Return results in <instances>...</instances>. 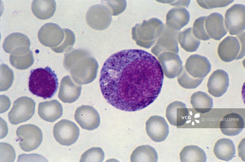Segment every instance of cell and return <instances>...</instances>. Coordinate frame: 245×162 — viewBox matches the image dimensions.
I'll return each mask as SVG.
<instances>
[{"label":"cell","mask_w":245,"mask_h":162,"mask_svg":"<svg viewBox=\"0 0 245 162\" xmlns=\"http://www.w3.org/2000/svg\"><path fill=\"white\" fill-rule=\"evenodd\" d=\"M164 76L159 61L148 52L123 50L111 55L101 69L99 83L107 102L127 112L139 110L160 93Z\"/></svg>","instance_id":"1"},{"label":"cell","mask_w":245,"mask_h":162,"mask_svg":"<svg viewBox=\"0 0 245 162\" xmlns=\"http://www.w3.org/2000/svg\"><path fill=\"white\" fill-rule=\"evenodd\" d=\"M63 65L69 71L77 83L86 84L92 82L96 77L98 64L87 50L71 48L64 55Z\"/></svg>","instance_id":"2"},{"label":"cell","mask_w":245,"mask_h":162,"mask_svg":"<svg viewBox=\"0 0 245 162\" xmlns=\"http://www.w3.org/2000/svg\"><path fill=\"white\" fill-rule=\"evenodd\" d=\"M58 85L56 75L48 66L31 71L28 87L33 94L44 99L51 98L57 92Z\"/></svg>","instance_id":"3"},{"label":"cell","mask_w":245,"mask_h":162,"mask_svg":"<svg viewBox=\"0 0 245 162\" xmlns=\"http://www.w3.org/2000/svg\"><path fill=\"white\" fill-rule=\"evenodd\" d=\"M163 28L162 23L158 19L152 18L144 21L132 28V38L138 45L149 48L160 35Z\"/></svg>","instance_id":"4"},{"label":"cell","mask_w":245,"mask_h":162,"mask_svg":"<svg viewBox=\"0 0 245 162\" xmlns=\"http://www.w3.org/2000/svg\"><path fill=\"white\" fill-rule=\"evenodd\" d=\"M236 37L228 36L218 45V55L221 60L224 62L240 59L244 56V32L236 35Z\"/></svg>","instance_id":"5"},{"label":"cell","mask_w":245,"mask_h":162,"mask_svg":"<svg viewBox=\"0 0 245 162\" xmlns=\"http://www.w3.org/2000/svg\"><path fill=\"white\" fill-rule=\"evenodd\" d=\"M16 134L21 148L25 152L36 149L39 146L43 140L41 129L32 124L20 126L17 129Z\"/></svg>","instance_id":"6"},{"label":"cell","mask_w":245,"mask_h":162,"mask_svg":"<svg viewBox=\"0 0 245 162\" xmlns=\"http://www.w3.org/2000/svg\"><path fill=\"white\" fill-rule=\"evenodd\" d=\"M35 106V102L30 98L23 96L18 98L14 102L8 113L9 122L16 125L29 120L34 114Z\"/></svg>","instance_id":"7"},{"label":"cell","mask_w":245,"mask_h":162,"mask_svg":"<svg viewBox=\"0 0 245 162\" xmlns=\"http://www.w3.org/2000/svg\"><path fill=\"white\" fill-rule=\"evenodd\" d=\"M112 14L109 9L103 4H96L91 6L86 15L88 25L97 30H103L107 28L112 21Z\"/></svg>","instance_id":"8"},{"label":"cell","mask_w":245,"mask_h":162,"mask_svg":"<svg viewBox=\"0 0 245 162\" xmlns=\"http://www.w3.org/2000/svg\"><path fill=\"white\" fill-rule=\"evenodd\" d=\"M53 133L55 139L60 144L70 146L74 144L78 139L80 130L74 122L63 119L55 125Z\"/></svg>","instance_id":"9"},{"label":"cell","mask_w":245,"mask_h":162,"mask_svg":"<svg viewBox=\"0 0 245 162\" xmlns=\"http://www.w3.org/2000/svg\"><path fill=\"white\" fill-rule=\"evenodd\" d=\"M245 6L236 4L227 10L224 20L226 28L231 35H236L243 32L245 28Z\"/></svg>","instance_id":"10"},{"label":"cell","mask_w":245,"mask_h":162,"mask_svg":"<svg viewBox=\"0 0 245 162\" xmlns=\"http://www.w3.org/2000/svg\"><path fill=\"white\" fill-rule=\"evenodd\" d=\"M65 37L63 29L58 25L53 23L44 25L39 29L38 37L43 45L51 48L60 45Z\"/></svg>","instance_id":"11"},{"label":"cell","mask_w":245,"mask_h":162,"mask_svg":"<svg viewBox=\"0 0 245 162\" xmlns=\"http://www.w3.org/2000/svg\"><path fill=\"white\" fill-rule=\"evenodd\" d=\"M74 118L81 128L89 130L98 128L100 122L99 113L93 107L89 105H83L77 108Z\"/></svg>","instance_id":"12"},{"label":"cell","mask_w":245,"mask_h":162,"mask_svg":"<svg viewBox=\"0 0 245 162\" xmlns=\"http://www.w3.org/2000/svg\"><path fill=\"white\" fill-rule=\"evenodd\" d=\"M160 34L156 45L151 50L152 53L157 57L164 52H172L177 54L179 52L178 36L179 31L166 28L164 32Z\"/></svg>","instance_id":"13"},{"label":"cell","mask_w":245,"mask_h":162,"mask_svg":"<svg viewBox=\"0 0 245 162\" xmlns=\"http://www.w3.org/2000/svg\"><path fill=\"white\" fill-rule=\"evenodd\" d=\"M145 127L147 135L156 142L164 141L169 134L168 125L165 119L160 116L150 117L145 123Z\"/></svg>","instance_id":"14"},{"label":"cell","mask_w":245,"mask_h":162,"mask_svg":"<svg viewBox=\"0 0 245 162\" xmlns=\"http://www.w3.org/2000/svg\"><path fill=\"white\" fill-rule=\"evenodd\" d=\"M187 72L195 78L204 79L211 69V65L206 57L195 54L187 60L184 67Z\"/></svg>","instance_id":"15"},{"label":"cell","mask_w":245,"mask_h":162,"mask_svg":"<svg viewBox=\"0 0 245 162\" xmlns=\"http://www.w3.org/2000/svg\"><path fill=\"white\" fill-rule=\"evenodd\" d=\"M164 73L168 78H174L181 72L183 68L182 62L177 54L164 52L157 57Z\"/></svg>","instance_id":"16"},{"label":"cell","mask_w":245,"mask_h":162,"mask_svg":"<svg viewBox=\"0 0 245 162\" xmlns=\"http://www.w3.org/2000/svg\"><path fill=\"white\" fill-rule=\"evenodd\" d=\"M205 27L209 37L216 40H220L228 32L223 16L217 12L206 16Z\"/></svg>","instance_id":"17"},{"label":"cell","mask_w":245,"mask_h":162,"mask_svg":"<svg viewBox=\"0 0 245 162\" xmlns=\"http://www.w3.org/2000/svg\"><path fill=\"white\" fill-rule=\"evenodd\" d=\"M229 85L228 73L222 70L218 69L212 73L208 79V92L214 97H219L226 92Z\"/></svg>","instance_id":"18"},{"label":"cell","mask_w":245,"mask_h":162,"mask_svg":"<svg viewBox=\"0 0 245 162\" xmlns=\"http://www.w3.org/2000/svg\"><path fill=\"white\" fill-rule=\"evenodd\" d=\"M81 88V86L76 83L70 75L65 76L61 82L58 97L64 103L74 102L80 97Z\"/></svg>","instance_id":"19"},{"label":"cell","mask_w":245,"mask_h":162,"mask_svg":"<svg viewBox=\"0 0 245 162\" xmlns=\"http://www.w3.org/2000/svg\"><path fill=\"white\" fill-rule=\"evenodd\" d=\"M189 112L185 104L175 101L169 104L166 116L170 124L177 127L183 125L188 119Z\"/></svg>","instance_id":"20"},{"label":"cell","mask_w":245,"mask_h":162,"mask_svg":"<svg viewBox=\"0 0 245 162\" xmlns=\"http://www.w3.org/2000/svg\"><path fill=\"white\" fill-rule=\"evenodd\" d=\"M244 125V120L240 115L236 113H231L224 117L220 122V127L223 134L233 136L240 133Z\"/></svg>","instance_id":"21"},{"label":"cell","mask_w":245,"mask_h":162,"mask_svg":"<svg viewBox=\"0 0 245 162\" xmlns=\"http://www.w3.org/2000/svg\"><path fill=\"white\" fill-rule=\"evenodd\" d=\"M38 112L42 119L52 122L62 116L63 108L62 104L58 101L54 99L40 103Z\"/></svg>","instance_id":"22"},{"label":"cell","mask_w":245,"mask_h":162,"mask_svg":"<svg viewBox=\"0 0 245 162\" xmlns=\"http://www.w3.org/2000/svg\"><path fill=\"white\" fill-rule=\"evenodd\" d=\"M190 14L184 7L178 6L170 10L166 16L167 25L172 29L179 31L189 22Z\"/></svg>","instance_id":"23"},{"label":"cell","mask_w":245,"mask_h":162,"mask_svg":"<svg viewBox=\"0 0 245 162\" xmlns=\"http://www.w3.org/2000/svg\"><path fill=\"white\" fill-rule=\"evenodd\" d=\"M9 61L11 65L17 69H26L34 63L33 53L29 48H20L11 54Z\"/></svg>","instance_id":"24"},{"label":"cell","mask_w":245,"mask_h":162,"mask_svg":"<svg viewBox=\"0 0 245 162\" xmlns=\"http://www.w3.org/2000/svg\"><path fill=\"white\" fill-rule=\"evenodd\" d=\"M56 9L55 0H33L31 9L33 14L41 20L49 19L54 15Z\"/></svg>","instance_id":"25"},{"label":"cell","mask_w":245,"mask_h":162,"mask_svg":"<svg viewBox=\"0 0 245 162\" xmlns=\"http://www.w3.org/2000/svg\"><path fill=\"white\" fill-rule=\"evenodd\" d=\"M31 42L26 35L19 33L10 34L5 39L3 48L7 53H11L15 50L21 47L29 48Z\"/></svg>","instance_id":"26"},{"label":"cell","mask_w":245,"mask_h":162,"mask_svg":"<svg viewBox=\"0 0 245 162\" xmlns=\"http://www.w3.org/2000/svg\"><path fill=\"white\" fill-rule=\"evenodd\" d=\"M213 152L218 159L228 161L235 156L236 149L234 144L231 140L223 138L218 140L215 143Z\"/></svg>","instance_id":"27"},{"label":"cell","mask_w":245,"mask_h":162,"mask_svg":"<svg viewBox=\"0 0 245 162\" xmlns=\"http://www.w3.org/2000/svg\"><path fill=\"white\" fill-rule=\"evenodd\" d=\"M158 156L156 150L149 145L137 147L132 152L130 157L131 162H157Z\"/></svg>","instance_id":"28"},{"label":"cell","mask_w":245,"mask_h":162,"mask_svg":"<svg viewBox=\"0 0 245 162\" xmlns=\"http://www.w3.org/2000/svg\"><path fill=\"white\" fill-rule=\"evenodd\" d=\"M190 102L192 107L201 113H206L213 107V99L206 93L199 91L193 93L191 96Z\"/></svg>","instance_id":"29"},{"label":"cell","mask_w":245,"mask_h":162,"mask_svg":"<svg viewBox=\"0 0 245 162\" xmlns=\"http://www.w3.org/2000/svg\"><path fill=\"white\" fill-rule=\"evenodd\" d=\"M179 156L182 162H205L207 160L203 150L194 145L184 147L180 152Z\"/></svg>","instance_id":"30"},{"label":"cell","mask_w":245,"mask_h":162,"mask_svg":"<svg viewBox=\"0 0 245 162\" xmlns=\"http://www.w3.org/2000/svg\"><path fill=\"white\" fill-rule=\"evenodd\" d=\"M178 40L181 47L187 52L196 51L200 43V41L194 35L191 27L179 33Z\"/></svg>","instance_id":"31"},{"label":"cell","mask_w":245,"mask_h":162,"mask_svg":"<svg viewBox=\"0 0 245 162\" xmlns=\"http://www.w3.org/2000/svg\"><path fill=\"white\" fill-rule=\"evenodd\" d=\"M179 84L186 89L196 88L201 84L204 79L195 78L190 75L186 70L184 67L180 74L177 76Z\"/></svg>","instance_id":"32"},{"label":"cell","mask_w":245,"mask_h":162,"mask_svg":"<svg viewBox=\"0 0 245 162\" xmlns=\"http://www.w3.org/2000/svg\"><path fill=\"white\" fill-rule=\"evenodd\" d=\"M14 74L8 66L2 64L0 66V91H6L12 84Z\"/></svg>","instance_id":"33"},{"label":"cell","mask_w":245,"mask_h":162,"mask_svg":"<svg viewBox=\"0 0 245 162\" xmlns=\"http://www.w3.org/2000/svg\"><path fill=\"white\" fill-rule=\"evenodd\" d=\"M65 33L64 38L59 46L51 49L57 53L66 52L72 48L75 41L74 34L72 31L68 29H63Z\"/></svg>","instance_id":"34"},{"label":"cell","mask_w":245,"mask_h":162,"mask_svg":"<svg viewBox=\"0 0 245 162\" xmlns=\"http://www.w3.org/2000/svg\"><path fill=\"white\" fill-rule=\"evenodd\" d=\"M104 153L100 147H92L84 152L82 155L80 162H102Z\"/></svg>","instance_id":"35"},{"label":"cell","mask_w":245,"mask_h":162,"mask_svg":"<svg viewBox=\"0 0 245 162\" xmlns=\"http://www.w3.org/2000/svg\"><path fill=\"white\" fill-rule=\"evenodd\" d=\"M206 16L200 17L194 21L192 28V32L194 36L198 39L207 40L210 38L207 34L205 27V22Z\"/></svg>","instance_id":"36"},{"label":"cell","mask_w":245,"mask_h":162,"mask_svg":"<svg viewBox=\"0 0 245 162\" xmlns=\"http://www.w3.org/2000/svg\"><path fill=\"white\" fill-rule=\"evenodd\" d=\"M102 3L106 6L110 11L112 15H118L123 12L126 8V1H102Z\"/></svg>","instance_id":"37"},{"label":"cell","mask_w":245,"mask_h":162,"mask_svg":"<svg viewBox=\"0 0 245 162\" xmlns=\"http://www.w3.org/2000/svg\"><path fill=\"white\" fill-rule=\"evenodd\" d=\"M196 1L202 8L210 9L225 7L232 2L234 0H197Z\"/></svg>","instance_id":"38"},{"label":"cell","mask_w":245,"mask_h":162,"mask_svg":"<svg viewBox=\"0 0 245 162\" xmlns=\"http://www.w3.org/2000/svg\"><path fill=\"white\" fill-rule=\"evenodd\" d=\"M168 2L172 6H184L187 8L190 2V0L169 1Z\"/></svg>","instance_id":"39"}]
</instances>
